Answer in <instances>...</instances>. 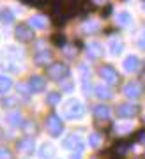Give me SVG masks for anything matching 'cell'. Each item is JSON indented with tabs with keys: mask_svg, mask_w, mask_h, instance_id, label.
Instances as JSON below:
<instances>
[{
	"mask_svg": "<svg viewBox=\"0 0 145 159\" xmlns=\"http://www.w3.org/2000/svg\"><path fill=\"white\" fill-rule=\"evenodd\" d=\"M62 113H64V117L69 119V120L82 119L83 113H85V108H83V104H82V101H78V99H69V101L64 104Z\"/></svg>",
	"mask_w": 145,
	"mask_h": 159,
	"instance_id": "1",
	"label": "cell"
},
{
	"mask_svg": "<svg viewBox=\"0 0 145 159\" xmlns=\"http://www.w3.org/2000/svg\"><path fill=\"white\" fill-rule=\"evenodd\" d=\"M14 35H16L18 41H21V43H28V41L34 39V30L32 27H28V25H16V30H14Z\"/></svg>",
	"mask_w": 145,
	"mask_h": 159,
	"instance_id": "2",
	"label": "cell"
},
{
	"mask_svg": "<svg viewBox=\"0 0 145 159\" xmlns=\"http://www.w3.org/2000/svg\"><path fill=\"white\" fill-rule=\"evenodd\" d=\"M46 129L50 133L51 136H58L62 133V122H60V117H57V115H51L48 122H46Z\"/></svg>",
	"mask_w": 145,
	"mask_h": 159,
	"instance_id": "3",
	"label": "cell"
},
{
	"mask_svg": "<svg viewBox=\"0 0 145 159\" xmlns=\"http://www.w3.org/2000/svg\"><path fill=\"white\" fill-rule=\"evenodd\" d=\"M67 74H69V69L66 67V66H51V67H48V76L53 80H58L60 81L62 78H66Z\"/></svg>",
	"mask_w": 145,
	"mask_h": 159,
	"instance_id": "4",
	"label": "cell"
},
{
	"mask_svg": "<svg viewBox=\"0 0 145 159\" xmlns=\"http://www.w3.org/2000/svg\"><path fill=\"white\" fill-rule=\"evenodd\" d=\"M28 87H30L32 92H41L46 87V81H44V78H41V76H32L30 81H28Z\"/></svg>",
	"mask_w": 145,
	"mask_h": 159,
	"instance_id": "5",
	"label": "cell"
},
{
	"mask_svg": "<svg viewBox=\"0 0 145 159\" xmlns=\"http://www.w3.org/2000/svg\"><path fill=\"white\" fill-rule=\"evenodd\" d=\"M138 67H140V60H138V57L131 55V57H128L126 60H124V69H126L128 73H134V71H136Z\"/></svg>",
	"mask_w": 145,
	"mask_h": 159,
	"instance_id": "6",
	"label": "cell"
},
{
	"mask_svg": "<svg viewBox=\"0 0 145 159\" xmlns=\"http://www.w3.org/2000/svg\"><path fill=\"white\" fill-rule=\"evenodd\" d=\"M115 20H117V23L120 25V27H129V25L133 23V18H131V14H129L128 11H120V12H117Z\"/></svg>",
	"mask_w": 145,
	"mask_h": 159,
	"instance_id": "7",
	"label": "cell"
},
{
	"mask_svg": "<svg viewBox=\"0 0 145 159\" xmlns=\"http://www.w3.org/2000/svg\"><path fill=\"white\" fill-rule=\"evenodd\" d=\"M101 76H103V78H105L106 81H108V83H115V81L119 80L117 73H115V71H113L112 67H108V66L101 69Z\"/></svg>",
	"mask_w": 145,
	"mask_h": 159,
	"instance_id": "8",
	"label": "cell"
},
{
	"mask_svg": "<svg viewBox=\"0 0 145 159\" xmlns=\"http://www.w3.org/2000/svg\"><path fill=\"white\" fill-rule=\"evenodd\" d=\"M32 148H34V140L32 138H23V140L18 142V150H20V152L28 154V152H32Z\"/></svg>",
	"mask_w": 145,
	"mask_h": 159,
	"instance_id": "9",
	"label": "cell"
},
{
	"mask_svg": "<svg viewBox=\"0 0 145 159\" xmlns=\"http://www.w3.org/2000/svg\"><path fill=\"white\" fill-rule=\"evenodd\" d=\"M53 156H55V148H53V145L44 143V145L41 147V159H51Z\"/></svg>",
	"mask_w": 145,
	"mask_h": 159,
	"instance_id": "10",
	"label": "cell"
},
{
	"mask_svg": "<svg viewBox=\"0 0 145 159\" xmlns=\"http://www.w3.org/2000/svg\"><path fill=\"white\" fill-rule=\"evenodd\" d=\"M30 25H32V29H44L46 27V18L44 16H39V14H37V16H32L30 18Z\"/></svg>",
	"mask_w": 145,
	"mask_h": 159,
	"instance_id": "11",
	"label": "cell"
},
{
	"mask_svg": "<svg viewBox=\"0 0 145 159\" xmlns=\"http://www.w3.org/2000/svg\"><path fill=\"white\" fill-rule=\"evenodd\" d=\"M126 96L128 97H133V99H136V97L140 96V85L138 83H129L128 87H126Z\"/></svg>",
	"mask_w": 145,
	"mask_h": 159,
	"instance_id": "12",
	"label": "cell"
},
{
	"mask_svg": "<svg viewBox=\"0 0 145 159\" xmlns=\"http://www.w3.org/2000/svg\"><path fill=\"white\" fill-rule=\"evenodd\" d=\"M134 111H136L134 106H131V104H122V106L119 108L117 115L119 117H131V115H134Z\"/></svg>",
	"mask_w": 145,
	"mask_h": 159,
	"instance_id": "13",
	"label": "cell"
},
{
	"mask_svg": "<svg viewBox=\"0 0 145 159\" xmlns=\"http://www.w3.org/2000/svg\"><path fill=\"white\" fill-rule=\"evenodd\" d=\"M11 87H12L11 78H7V76H2V74H0V92L4 94V92H7Z\"/></svg>",
	"mask_w": 145,
	"mask_h": 159,
	"instance_id": "14",
	"label": "cell"
},
{
	"mask_svg": "<svg viewBox=\"0 0 145 159\" xmlns=\"http://www.w3.org/2000/svg\"><path fill=\"white\" fill-rule=\"evenodd\" d=\"M122 48H124V44L119 39H112V43H110V51H112V55H119V53L122 51Z\"/></svg>",
	"mask_w": 145,
	"mask_h": 159,
	"instance_id": "15",
	"label": "cell"
},
{
	"mask_svg": "<svg viewBox=\"0 0 145 159\" xmlns=\"http://www.w3.org/2000/svg\"><path fill=\"white\" fill-rule=\"evenodd\" d=\"M96 94H97V97H105V99L110 97V90H108V87H103V85H99L97 89H96Z\"/></svg>",
	"mask_w": 145,
	"mask_h": 159,
	"instance_id": "16",
	"label": "cell"
},
{
	"mask_svg": "<svg viewBox=\"0 0 145 159\" xmlns=\"http://www.w3.org/2000/svg\"><path fill=\"white\" fill-rule=\"evenodd\" d=\"M89 50L92 51V55H94V57H97V55H101V53H103V48H101V44H97V43H90Z\"/></svg>",
	"mask_w": 145,
	"mask_h": 159,
	"instance_id": "17",
	"label": "cell"
},
{
	"mask_svg": "<svg viewBox=\"0 0 145 159\" xmlns=\"http://www.w3.org/2000/svg\"><path fill=\"white\" fill-rule=\"evenodd\" d=\"M96 113H97V117L108 119V117H110V108H106V106H97V108H96Z\"/></svg>",
	"mask_w": 145,
	"mask_h": 159,
	"instance_id": "18",
	"label": "cell"
},
{
	"mask_svg": "<svg viewBox=\"0 0 145 159\" xmlns=\"http://www.w3.org/2000/svg\"><path fill=\"white\" fill-rule=\"evenodd\" d=\"M12 20H14V16H12V12L9 9H6V11L2 12V21L4 23H11Z\"/></svg>",
	"mask_w": 145,
	"mask_h": 159,
	"instance_id": "19",
	"label": "cell"
},
{
	"mask_svg": "<svg viewBox=\"0 0 145 159\" xmlns=\"http://www.w3.org/2000/svg\"><path fill=\"white\" fill-rule=\"evenodd\" d=\"M60 101V96H58V94H50V96H48V102H50V104H55V102H58Z\"/></svg>",
	"mask_w": 145,
	"mask_h": 159,
	"instance_id": "20",
	"label": "cell"
},
{
	"mask_svg": "<svg viewBox=\"0 0 145 159\" xmlns=\"http://www.w3.org/2000/svg\"><path fill=\"white\" fill-rule=\"evenodd\" d=\"M90 145H92V147H97V145H99V136H97V134H92V136H90Z\"/></svg>",
	"mask_w": 145,
	"mask_h": 159,
	"instance_id": "21",
	"label": "cell"
},
{
	"mask_svg": "<svg viewBox=\"0 0 145 159\" xmlns=\"http://www.w3.org/2000/svg\"><path fill=\"white\" fill-rule=\"evenodd\" d=\"M48 58H50V55H48V53L44 51L43 55H37V57H35V60H37V62H46Z\"/></svg>",
	"mask_w": 145,
	"mask_h": 159,
	"instance_id": "22",
	"label": "cell"
},
{
	"mask_svg": "<svg viewBox=\"0 0 145 159\" xmlns=\"http://www.w3.org/2000/svg\"><path fill=\"white\" fill-rule=\"evenodd\" d=\"M0 159H9V154H7V150H2V148H0Z\"/></svg>",
	"mask_w": 145,
	"mask_h": 159,
	"instance_id": "23",
	"label": "cell"
},
{
	"mask_svg": "<svg viewBox=\"0 0 145 159\" xmlns=\"http://www.w3.org/2000/svg\"><path fill=\"white\" fill-rule=\"evenodd\" d=\"M140 48H143L145 50V32L142 34V39H140Z\"/></svg>",
	"mask_w": 145,
	"mask_h": 159,
	"instance_id": "24",
	"label": "cell"
},
{
	"mask_svg": "<svg viewBox=\"0 0 145 159\" xmlns=\"http://www.w3.org/2000/svg\"><path fill=\"white\" fill-rule=\"evenodd\" d=\"M143 11H145V2H143Z\"/></svg>",
	"mask_w": 145,
	"mask_h": 159,
	"instance_id": "25",
	"label": "cell"
}]
</instances>
